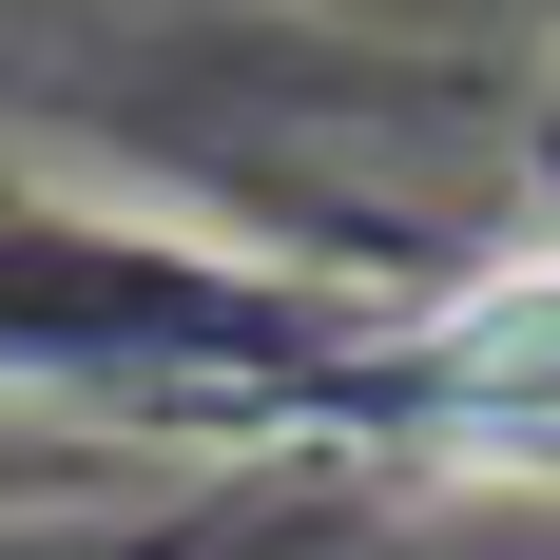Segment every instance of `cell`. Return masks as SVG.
I'll use <instances>...</instances> for the list:
<instances>
[{
    "mask_svg": "<svg viewBox=\"0 0 560 560\" xmlns=\"http://www.w3.org/2000/svg\"><path fill=\"white\" fill-rule=\"evenodd\" d=\"M445 406H483V425H560V271H503L483 310H445Z\"/></svg>",
    "mask_w": 560,
    "mask_h": 560,
    "instance_id": "obj_1",
    "label": "cell"
}]
</instances>
